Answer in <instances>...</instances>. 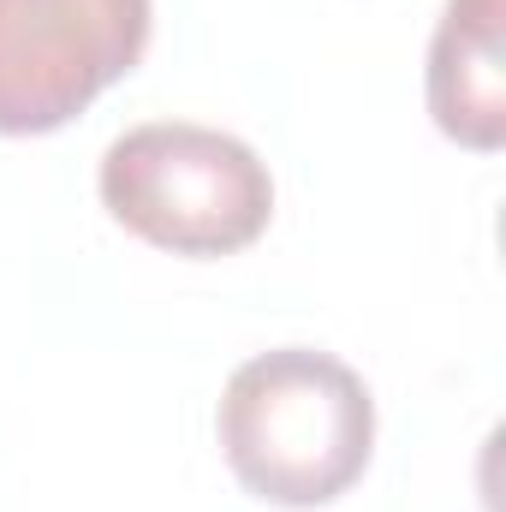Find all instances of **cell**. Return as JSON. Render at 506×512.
Returning a JSON list of instances; mask_svg holds the SVG:
<instances>
[{
  "label": "cell",
  "instance_id": "obj_1",
  "mask_svg": "<svg viewBox=\"0 0 506 512\" xmlns=\"http://www.w3.org/2000/svg\"><path fill=\"white\" fill-rule=\"evenodd\" d=\"M233 477L268 507L340 501L376 453V399L352 364L316 346L245 358L215 411Z\"/></svg>",
  "mask_w": 506,
  "mask_h": 512
},
{
  "label": "cell",
  "instance_id": "obj_3",
  "mask_svg": "<svg viewBox=\"0 0 506 512\" xmlns=\"http://www.w3.org/2000/svg\"><path fill=\"white\" fill-rule=\"evenodd\" d=\"M155 0H0V137L72 126L143 60Z\"/></svg>",
  "mask_w": 506,
  "mask_h": 512
},
{
  "label": "cell",
  "instance_id": "obj_2",
  "mask_svg": "<svg viewBox=\"0 0 506 512\" xmlns=\"http://www.w3.org/2000/svg\"><path fill=\"white\" fill-rule=\"evenodd\" d=\"M96 191L126 233L173 256H233L274 221L268 161L245 137L191 120H149L114 137Z\"/></svg>",
  "mask_w": 506,
  "mask_h": 512
},
{
  "label": "cell",
  "instance_id": "obj_4",
  "mask_svg": "<svg viewBox=\"0 0 506 512\" xmlns=\"http://www.w3.org/2000/svg\"><path fill=\"white\" fill-rule=\"evenodd\" d=\"M506 0H447L429 42V114L453 143L495 155L506 143Z\"/></svg>",
  "mask_w": 506,
  "mask_h": 512
}]
</instances>
